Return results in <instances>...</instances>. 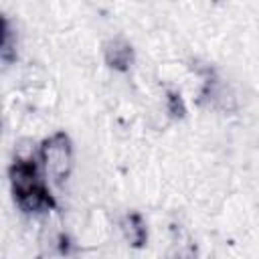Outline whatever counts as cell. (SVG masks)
<instances>
[{
  "instance_id": "1",
  "label": "cell",
  "mask_w": 259,
  "mask_h": 259,
  "mask_svg": "<svg viewBox=\"0 0 259 259\" xmlns=\"http://www.w3.org/2000/svg\"><path fill=\"white\" fill-rule=\"evenodd\" d=\"M47 160H49L47 164L53 172H63L65 164H67V148L65 146H51Z\"/></svg>"
}]
</instances>
